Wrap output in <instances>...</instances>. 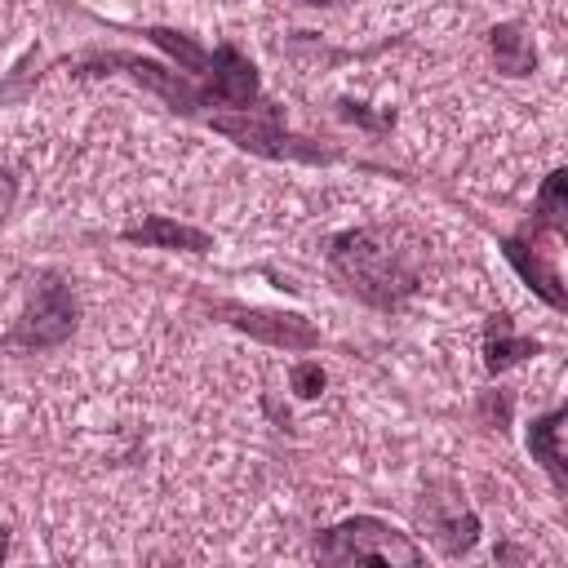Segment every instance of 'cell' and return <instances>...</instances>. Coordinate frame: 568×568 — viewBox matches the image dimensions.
<instances>
[{"label":"cell","instance_id":"cell-1","mask_svg":"<svg viewBox=\"0 0 568 568\" xmlns=\"http://www.w3.org/2000/svg\"><path fill=\"white\" fill-rule=\"evenodd\" d=\"M328 257H333V271L359 297H368L377 306L399 302L417 284V257H413V248H404V235L399 231L368 226V231L337 235Z\"/></svg>","mask_w":568,"mask_h":568},{"label":"cell","instance_id":"cell-2","mask_svg":"<svg viewBox=\"0 0 568 568\" xmlns=\"http://www.w3.org/2000/svg\"><path fill=\"white\" fill-rule=\"evenodd\" d=\"M315 559H324V564H351V559L422 564V546L408 532H399V528H390V524H382L373 515H355V519L328 528L315 541Z\"/></svg>","mask_w":568,"mask_h":568},{"label":"cell","instance_id":"cell-3","mask_svg":"<svg viewBox=\"0 0 568 568\" xmlns=\"http://www.w3.org/2000/svg\"><path fill=\"white\" fill-rule=\"evenodd\" d=\"M71 324H75V302L58 280H49L13 342L18 346H53V342H62L71 333Z\"/></svg>","mask_w":568,"mask_h":568},{"label":"cell","instance_id":"cell-4","mask_svg":"<svg viewBox=\"0 0 568 568\" xmlns=\"http://www.w3.org/2000/svg\"><path fill=\"white\" fill-rule=\"evenodd\" d=\"M129 240H138V244H160V248H191V253H204V248H209V235H204V231L182 226V222H169V217H151V222L133 226Z\"/></svg>","mask_w":568,"mask_h":568},{"label":"cell","instance_id":"cell-5","mask_svg":"<svg viewBox=\"0 0 568 568\" xmlns=\"http://www.w3.org/2000/svg\"><path fill=\"white\" fill-rule=\"evenodd\" d=\"M488 49H493V58H497V67H501L506 75H524V71H532V62H537V53H532L528 36H524L515 22H506V27H493V36H488Z\"/></svg>","mask_w":568,"mask_h":568},{"label":"cell","instance_id":"cell-6","mask_svg":"<svg viewBox=\"0 0 568 568\" xmlns=\"http://www.w3.org/2000/svg\"><path fill=\"white\" fill-rule=\"evenodd\" d=\"M484 351H488V368H506V364L532 355L537 346H532L528 337H515V333H510V320L497 315V320L488 324V342H484Z\"/></svg>","mask_w":568,"mask_h":568},{"label":"cell","instance_id":"cell-7","mask_svg":"<svg viewBox=\"0 0 568 568\" xmlns=\"http://www.w3.org/2000/svg\"><path fill=\"white\" fill-rule=\"evenodd\" d=\"M559 430H564V408H555V413H546L541 422H532V435H528L532 453L546 462V470H550L555 479H564V448H559Z\"/></svg>","mask_w":568,"mask_h":568},{"label":"cell","instance_id":"cell-8","mask_svg":"<svg viewBox=\"0 0 568 568\" xmlns=\"http://www.w3.org/2000/svg\"><path fill=\"white\" fill-rule=\"evenodd\" d=\"M320 386H324V373H320V364H297L293 368V390L297 395H320Z\"/></svg>","mask_w":568,"mask_h":568},{"label":"cell","instance_id":"cell-9","mask_svg":"<svg viewBox=\"0 0 568 568\" xmlns=\"http://www.w3.org/2000/svg\"><path fill=\"white\" fill-rule=\"evenodd\" d=\"M13 200H18V182H13V178H9L4 169H0V222L9 217V209H13Z\"/></svg>","mask_w":568,"mask_h":568},{"label":"cell","instance_id":"cell-10","mask_svg":"<svg viewBox=\"0 0 568 568\" xmlns=\"http://www.w3.org/2000/svg\"><path fill=\"white\" fill-rule=\"evenodd\" d=\"M4 550H9V537H4V532H0V555H4Z\"/></svg>","mask_w":568,"mask_h":568},{"label":"cell","instance_id":"cell-11","mask_svg":"<svg viewBox=\"0 0 568 568\" xmlns=\"http://www.w3.org/2000/svg\"><path fill=\"white\" fill-rule=\"evenodd\" d=\"M306 4H337V0H306Z\"/></svg>","mask_w":568,"mask_h":568}]
</instances>
